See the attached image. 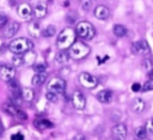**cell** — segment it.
<instances>
[{"label":"cell","mask_w":153,"mask_h":140,"mask_svg":"<svg viewBox=\"0 0 153 140\" xmlns=\"http://www.w3.org/2000/svg\"><path fill=\"white\" fill-rule=\"evenodd\" d=\"M72 104H73V106H74L75 109L82 110V109L85 108V105H86L85 96H84L80 91L75 90V91L72 93Z\"/></svg>","instance_id":"30bf717a"},{"label":"cell","mask_w":153,"mask_h":140,"mask_svg":"<svg viewBox=\"0 0 153 140\" xmlns=\"http://www.w3.org/2000/svg\"><path fill=\"white\" fill-rule=\"evenodd\" d=\"M130 106H131V110L135 114H141L145 110V108H146V103L141 98H135V99H133Z\"/></svg>","instance_id":"e0dca14e"},{"label":"cell","mask_w":153,"mask_h":140,"mask_svg":"<svg viewBox=\"0 0 153 140\" xmlns=\"http://www.w3.org/2000/svg\"><path fill=\"white\" fill-rule=\"evenodd\" d=\"M69 57H71L69 54H67L65 50H60V51L55 55V62L59 63V65H63V63L68 62Z\"/></svg>","instance_id":"44dd1931"},{"label":"cell","mask_w":153,"mask_h":140,"mask_svg":"<svg viewBox=\"0 0 153 140\" xmlns=\"http://www.w3.org/2000/svg\"><path fill=\"white\" fill-rule=\"evenodd\" d=\"M66 90V81L59 77H55L53 79L49 80L48 83V91H51L56 95H60V93H63Z\"/></svg>","instance_id":"8992f818"},{"label":"cell","mask_w":153,"mask_h":140,"mask_svg":"<svg viewBox=\"0 0 153 140\" xmlns=\"http://www.w3.org/2000/svg\"><path fill=\"white\" fill-rule=\"evenodd\" d=\"M4 110H5L7 114L18 117L19 120H26V118H27L26 112L23 111L22 109H19L17 105L12 104V103H7V104H5V105H4Z\"/></svg>","instance_id":"ba28073f"},{"label":"cell","mask_w":153,"mask_h":140,"mask_svg":"<svg viewBox=\"0 0 153 140\" xmlns=\"http://www.w3.org/2000/svg\"><path fill=\"white\" fill-rule=\"evenodd\" d=\"M24 61H25V59L22 54H14L13 57H12V63L14 66H20V65H23Z\"/></svg>","instance_id":"484cf974"},{"label":"cell","mask_w":153,"mask_h":140,"mask_svg":"<svg viewBox=\"0 0 153 140\" xmlns=\"http://www.w3.org/2000/svg\"><path fill=\"white\" fill-rule=\"evenodd\" d=\"M22 97H23V99L24 101H26V102H31V101H33V98H35V91L32 90V89H29V87H25V89H23L22 90Z\"/></svg>","instance_id":"7402d4cb"},{"label":"cell","mask_w":153,"mask_h":140,"mask_svg":"<svg viewBox=\"0 0 153 140\" xmlns=\"http://www.w3.org/2000/svg\"><path fill=\"white\" fill-rule=\"evenodd\" d=\"M75 34L76 36H79L81 39H85V41H88V39H92L94 36H96V29L94 26L90 23V22H79L76 24V28H75Z\"/></svg>","instance_id":"3957f363"},{"label":"cell","mask_w":153,"mask_h":140,"mask_svg":"<svg viewBox=\"0 0 153 140\" xmlns=\"http://www.w3.org/2000/svg\"><path fill=\"white\" fill-rule=\"evenodd\" d=\"M32 14H33L35 18H37V19L44 18L45 14H47V5H45L44 2H37V4L33 6Z\"/></svg>","instance_id":"9a60e30c"},{"label":"cell","mask_w":153,"mask_h":140,"mask_svg":"<svg viewBox=\"0 0 153 140\" xmlns=\"http://www.w3.org/2000/svg\"><path fill=\"white\" fill-rule=\"evenodd\" d=\"M71 140H86V138H85V135H84V134L78 133V134H75Z\"/></svg>","instance_id":"836d02e7"},{"label":"cell","mask_w":153,"mask_h":140,"mask_svg":"<svg viewBox=\"0 0 153 140\" xmlns=\"http://www.w3.org/2000/svg\"><path fill=\"white\" fill-rule=\"evenodd\" d=\"M45 97H47V99H48L49 102H51V103H56V102H57V95L54 93V92H51V91H48V92L45 93Z\"/></svg>","instance_id":"f546056e"},{"label":"cell","mask_w":153,"mask_h":140,"mask_svg":"<svg viewBox=\"0 0 153 140\" xmlns=\"http://www.w3.org/2000/svg\"><path fill=\"white\" fill-rule=\"evenodd\" d=\"M141 90H142L143 92H147V91H152V90H153V80H152V79L147 80V81L143 84V86L141 87Z\"/></svg>","instance_id":"f1b7e54d"},{"label":"cell","mask_w":153,"mask_h":140,"mask_svg":"<svg viewBox=\"0 0 153 140\" xmlns=\"http://www.w3.org/2000/svg\"><path fill=\"white\" fill-rule=\"evenodd\" d=\"M75 37H76V34H75V31H74L73 29H71V28H65V29L60 32V35H59V37H57V39H56V44H57L59 49H60V50L68 49V48L75 42Z\"/></svg>","instance_id":"6da1fadb"},{"label":"cell","mask_w":153,"mask_h":140,"mask_svg":"<svg viewBox=\"0 0 153 140\" xmlns=\"http://www.w3.org/2000/svg\"><path fill=\"white\" fill-rule=\"evenodd\" d=\"M112 31H114V35L117 37H123L127 35V28L122 24H115Z\"/></svg>","instance_id":"603a6c76"},{"label":"cell","mask_w":153,"mask_h":140,"mask_svg":"<svg viewBox=\"0 0 153 140\" xmlns=\"http://www.w3.org/2000/svg\"><path fill=\"white\" fill-rule=\"evenodd\" d=\"M93 14H94V17H96L97 19L105 20V19L109 18V16H110V11H109V8H108L106 6H104V5H98V6L94 8Z\"/></svg>","instance_id":"5bb4252c"},{"label":"cell","mask_w":153,"mask_h":140,"mask_svg":"<svg viewBox=\"0 0 153 140\" xmlns=\"http://www.w3.org/2000/svg\"><path fill=\"white\" fill-rule=\"evenodd\" d=\"M16 75V69L14 67L11 66H1L0 67V78L5 81H10L14 78Z\"/></svg>","instance_id":"7c38bea8"},{"label":"cell","mask_w":153,"mask_h":140,"mask_svg":"<svg viewBox=\"0 0 153 140\" xmlns=\"http://www.w3.org/2000/svg\"><path fill=\"white\" fill-rule=\"evenodd\" d=\"M47 72H41V73H36L32 78H31V84L32 85H41L47 80Z\"/></svg>","instance_id":"ffe728a7"},{"label":"cell","mask_w":153,"mask_h":140,"mask_svg":"<svg viewBox=\"0 0 153 140\" xmlns=\"http://www.w3.org/2000/svg\"><path fill=\"white\" fill-rule=\"evenodd\" d=\"M33 71L36 73H41V72H45V68H47V65L45 63H36L32 66Z\"/></svg>","instance_id":"83f0119b"},{"label":"cell","mask_w":153,"mask_h":140,"mask_svg":"<svg viewBox=\"0 0 153 140\" xmlns=\"http://www.w3.org/2000/svg\"><path fill=\"white\" fill-rule=\"evenodd\" d=\"M96 97H97V99H98L100 103L108 104V103H110L111 99H112V93H111L110 90H102V91H99V92L96 95Z\"/></svg>","instance_id":"2e32d148"},{"label":"cell","mask_w":153,"mask_h":140,"mask_svg":"<svg viewBox=\"0 0 153 140\" xmlns=\"http://www.w3.org/2000/svg\"><path fill=\"white\" fill-rule=\"evenodd\" d=\"M19 30V23L17 22H7V24L2 28V35L5 38H12Z\"/></svg>","instance_id":"9c48e42d"},{"label":"cell","mask_w":153,"mask_h":140,"mask_svg":"<svg viewBox=\"0 0 153 140\" xmlns=\"http://www.w3.org/2000/svg\"><path fill=\"white\" fill-rule=\"evenodd\" d=\"M33 126H35V128H36L37 130L43 132V130H45V129L51 128V127H53V123H51L49 120L39 118V120H36V121L33 122Z\"/></svg>","instance_id":"ac0fdd59"},{"label":"cell","mask_w":153,"mask_h":140,"mask_svg":"<svg viewBox=\"0 0 153 140\" xmlns=\"http://www.w3.org/2000/svg\"><path fill=\"white\" fill-rule=\"evenodd\" d=\"M134 133H135V136H136L139 140H145L146 136H147V132H146L145 127H137Z\"/></svg>","instance_id":"d4e9b609"},{"label":"cell","mask_w":153,"mask_h":140,"mask_svg":"<svg viewBox=\"0 0 153 140\" xmlns=\"http://www.w3.org/2000/svg\"><path fill=\"white\" fill-rule=\"evenodd\" d=\"M78 80H79V83H80V85H81L82 87L88 89V90L94 89V87L98 85V79H97L94 75H92V74H90V73H87V72L80 73L79 77H78Z\"/></svg>","instance_id":"5b68a950"},{"label":"cell","mask_w":153,"mask_h":140,"mask_svg":"<svg viewBox=\"0 0 153 140\" xmlns=\"http://www.w3.org/2000/svg\"><path fill=\"white\" fill-rule=\"evenodd\" d=\"M90 51H91V48L81 41H75L69 47V56L75 59V60H80V59L86 57L90 54Z\"/></svg>","instance_id":"277c9868"},{"label":"cell","mask_w":153,"mask_h":140,"mask_svg":"<svg viewBox=\"0 0 153 140\" xmlns=\"http://www.w3.org/2000/svg\"><path fill=\"white\" fill-rule=\"evenodd\" d=\"M131 51L136 55H148L151 51V48L145 39H140V41H136L133 43Z\"/></svg>","instance_id":"52a82bcc"},{"label":"cell","mask_w":153,"mask_h":140,"mask_svg":"<svg viewBox=\"0 0 153 140\" xmlns=\"http://www.w3.org/2000/svg\"><path fill=\"white\" fill-rule=\"evenodd\" d=\"M91 6H92V0H81V7L85 11H88Z\"/></svg>","instance_id":"1f68e13d"},{"label":"cell","mask_w":153,"mask_h":140,"mask_svg":"<svg viewBox=\"0 0 153 140\" xmlns=\"http://www.w3.org/2000/svg\"><path fill=\"white\" fill-rule=\"evenodd\" d=\"M18 16L22 19H24V20H29L31 18V16H32V8H31V6L29 4H26V2L20 4L18 6Z\"/></svg>","instance_id":"4fadbf2b"},{"label":"cell","mask_w":153,"mask_h":140,"mask_svg":"<svg viewBox=\"0 0 153 140\" xmlns=\"http://www.w3.org/2000/svg\"><path fill=\"white\" fill-rule=\"evenodd\" d=\"M131 90H133L134 92H139V91L141 90V85H140L139 83H134V84L131 85Z\"/></svg>","instance_id":"e575fe53"},{"label":"cell","mask_w":153,"mask_h":140,"mask_svg":"<svg viewBox=\"0 0 153 140\" xmlns=\"http://www.w3.org/2000/svg\"><path fill=\"white\" fill-rule=\"evenodd\" d=\"M11 140H24V136L22 133H16L11 135Z\"/></svg>","instance_id":"d6a6232c"},{"label":"cell","mask_w":153,"mask_h":140,"mask_svg":"<svg viewBox=\"0 0 153 140\" xmlns=\"http://www.w3.org/2000/svg\"><path fill=\"white\" fill-rule=\"evenodd\" d=\"M8 48L13 54H25L33 48V43L27 38L19 37L11 41Z\"/></svg>","instance_id":"7a4b0ae2"},{"label":"cell","mask_w":153,"mask_h":140,"mask_svg":"<svg viewBox=\"0 0 153 140\" xmlns=\"http://www.w3.org/2000/svg\"><path fill=\"white\" fill-rule=\"evenodd\" d=\"M7 22H8V19H7V16L5 14V13H2V12H0V28L2 29L6 24H7Z\"/></svg>","instance_id":"4dcf8cb0"},{"label":"cell","mask_w":153,"mask_h":140,"mask_svg":"<svg viewBox=\"0 0 153 140\" xmlns=\"http://www.w3.org/2000/svg\"><path fill=\"white\" fill-rule=\"evenodd\" d=\"M145 129L147 132V134H151L153 135V118H148L146 121V124H145Z\"/></svg>","instance_id":"4316f807"},{"label":"cell","mask_w":153,"mask_h":140,"mask_svg":"<svg viewBox=\"0 0 153 140\" xmlns=\"http://www.w3.org/2000/svg\"><path fill=\"white\" fill-rule=\"evenodd\" d=\"M29 32L33 37H39L42 35V29L39 26V23L38 22H31L29 24Z\"/></svg>","instance_id":"d6986e66"},{"label":"cell","mask_w":153,"mask_h":140,"mask_svg":"<svg viewBox=\"0 0 153 140\" xmlns=\"http://www.w3.org/2000/svg\"><path fill=\"white\" fill-rule=\"evenodd\" d=\"M112 135L118 140H124L127 138V127L123 123H117L111 129Z\"/></svg>","instance_id":"8fae6325"},{"label":"cell","mask_w":153,"mask_h":140,"mask_svg":"<svg viewBox=\"0 0 153 140\" xmlns=\"http://www.w3.org/2000/svg\"><path fill=\"white\" fill-rule=\"evenodd\" d=\"M114 140H118V139H114Z\"/></svg>","instance_id":"8d00e7d4"},{"label":"cell","mask_w":153,"mask_h":140,"mask_svg":"<svg viewBox=\"0 0 153 140\" xmlns=\"http://www.w3.org/2000/svg\"><path fill=\"white\" fill-rule=\"evenodd\" d=\"M148 77H149V79L153 80V69H149L148 71Z\"/></svg>","instance_id":"d590c367"},{"label":"cell","mask_w":153,"mask_h":140,"mask_svg":"<svg viewBox=\"0 0 153 140\" xmlns=\"http://www.w3.org/2000/svg\"><path fill=\"white\" fill-rule=\"evenodd\" d=\"M55 32H56V29H55V26L51 25V24L47 25V26L42 30V35H43L44 37H53V36L55 35Z\"/></svg>","instance_id":"cb8c5ba5"}]
</instances>
